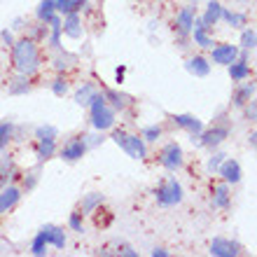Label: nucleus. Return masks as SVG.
Returning <instances> with one entry per match:
<instances>
[{"mask_svg":"<svg viewBox=\"0 0 257 257\" xmlns=\"http://www.w3.org/2000/svg\"><path fill=\"white\" fill-rule=\"evenodd\" d=\"M12 61L17 73L28 75V77L40 70V49L33 38H21L12 42Z\"/></svg>","mask_w":257,"mask_h":257,"instance_id":"1","label":"nucleus"},{"mask_svg":"<svg viewBox=\"0 0 257 257\" xmlns=\"http://www.w3.org/2000/svg\"><path fill=\"white\" fill-rule=\"evenodd\" d=\"M49 245H54L59 250L66 248V231H63L61 227H56V224H45V227L35 234L33 243H31V252H33L35 257H42V255H47Z\"/></svg>","mask_w":257,"mask_h":257,"instance_id":"2","label":"nucleus"},{"mask_svg":"<svg viewBox=\"0 0 257 257\" xmlns=\"http://www.w3.org/2000/svg\"><path fill=\"white\" fill-rule=\"evenodd\" d=\"M89 110H91V124H94L96 131H108V128L115 126L117 112L110 108L108 103H105V98H103V91L96 96L94 101H91Z\"/></svg>","mask_w":257,"mask_h":257,"instance_id":"3","label":"nucleus"},{"mask_svg":"<svg viewBox=\"0 0 257 257\" xmlns=\"http://www.w3.org/2000/svg\"><path fill=\"white\" fill-rule=\"evenodd\" d=\"M110 138H112L131 159H145V157H148V143L143 141L141 136L128 134L124 128H117V131H112Z\"/></svg>","mask_w":257,"mask_h":257,"instance_id":"4","label":"nucleus"},{"mask_svg":"<svg viewBox=\"0 0 257 257\" xmlns=\"http://www.w3.org/2000/svg\"><path fill=\"white\" fill-rule=\"evenodd\" d=\"M155 196H157V203L164 206V208H171V206H178V203L183 201V185L178 183L176 178H166L159 187L155 190Z\"/></svg>","mask_w":257,"mask_h":257,"instance_id":"5","label":"nucleus"},{"mask_svg":"<svg viewBox=\"0 0 257 257\" xmlns=\"http://www.w3.org/2000/svg\"><path fill=\"white\" fill-rule=\"evenodd\" d=\"M159 164H162L166 171H180L185 164V155H183V148L178 145L176 141L166 143L159 152Z\"/></svg>","mask_w":257,"mask_h":257,"instance_id":"6","label":"nucleus"},{"mask_svg":"<svg viewBox=\"0 0 257 257\" xmlns=\"http://www.w3.org/2000/svg\"><path fill=\"white\" fill-rule=\"evenodd\" d=\"M87 150H89V145H87V141H84V136H75V138H70V141L66 143L61 148V159L63 162H80L82 157L87 155Z\"/></svg>","mask_w":257,"mask_h":257,"instance_id":"7","label":"nucleus"},{"mask_svg":"<svg viewBox=\"0 0 257 257\" xmlns=\"http://www.w3.org/2000/svg\"><path fill=\"white\" fill-rule=\"evenodd\" d=\"M238 59V47L236 45H229V42H227V45H213V47H210V61L213 63H217V66H229L231 61H236Z\"/></svg>","mask_w":257,"mask_h":257,"instance_id":"8","label":"nucleus"},{"mask_svg":"<svg viewBox=\"0 0 257 257\" xmlns=\"http://www.w3.org/2000/svg\"><path fill=\"white\" fill-rule=\"evenodd\" d=\"M194 19H196V12L194 7H183L180 12L176 14V21H173V28L176 33L180 35V40L185 42V38L192 33V26H194Z\"/></svg>","mask_w":257,"mask_h":257,"instance_id":"9","label":"nucleus"},{"mask_svg":"<svg viewBox=\"0 0 257 257\" xmlns=\"http://www.w3.org/2000/svg\"><path fill=\"white\" fill-rule=\"evenodd\" d=\"M229 136V126H213V128H203L199 136V143L203 148L215 150L220 143H224V138Z\"/></svg>","mask_w":257,"mask_h":257,"instance_id":"10","label":"nucleus"},{"mask_svg":"<svg viewBox=\"0 0 257 257\" xmlns=\"http://www.w3.org/2000/svg\"><path fill=\"white\" fill-rule=\"evenodd\" d=\"M217 173L222 176V183H227V185H236V183H241V178H243L241 164H238L236 159H227V157H224V162L220 164Z\"/></svg>","mask_w":257,"mask_h":257,"instance_id":"11","label":"nucleus"},{"mask_svg":"<svg viewBox=\"0 0 257 257\" xmlns=\"http://www.w3.org/2000/svg\"><path fill=\"white\" fill-rule=\"evenodd\" d=\"M61 33H66L70 40H80L84 35V26H82V17L80 12H73V14H66L61 19Z\"/></svg>","mask_w":257,"mask_h":257,"instance_id":"12","label":"nucleus"},{"mask_svg":"<svg viewBox=\"0 0 257 257\" xmlns=\"http://www.w3.org/2000/svg\"><path fill=\"white\" fill-rule=\"evenodd\" d=\"M208 252L215 257H236L241 252V245L236 241H229V238H213Z\"/></svg>","mask_w":257,"mask_h":257,"instance_id":"13","label":"nucleus"},{"mask_svg":"<svg viewBox=\"0 0 257 257\" xmlns=\"http://www.w3.org/2000/svg\"><path fill=\"white\" fill-rule=\"evenodd\" d=\"M192 40H194V45H199L201 49H210L213 45H215V38L210 35V28L203 26L201 19H194V26H192Z\"/></svg>","mask_w":257,"mask_h":257,"instance_id":"14","label":"nucleus"},{"mask_svg":"<svg viewBox=\"0 0 257 257\" xmlns=\"http://www.w3.org/2000/svg\"><path fill=\"white\" fill-rule=\"evenodd\" d=\"M21 201V187L17 185H5L0 190V213H10V210Z\"/></svg>","mask_w":257,"mask_h":257,"instance_id":"15","label":"nucleus"},{"mask_svg":"<svg viewBox=\"0 0 257 257\" xmlns=\"http://www.w3.org/2000/svg\"><path fill=\"white\" fill-rule=\"evenodd\" d=\"M171 119H173V122H176L180 128H185V131L192 136V141H194V138H199V136H201V131H203V122L199 119V117H194V115H173Z\"/></svg>","mask_w":257,"mask_h":257,"instance_id":"16","label":"nucleus"},{"mask_svg":"<svg viewBox=\"0 0 257 257\" xmlns=\"http://www.w3.org/2000/svg\"><path fill=\"white\" fill-rule=\"evenodd\" d=\"M103 98H105V103H108L115 112H124V110L131 105V98H128L126 94H122V91H115V89H105V91H103Z\"/></svg>","mask_w":257,"mask_h":257,"instance_id":"17","label":"nucleus"},{"mask_svg":"<svg viewBox=\"0 0 257 257\" xmlns=\"http://www.w3.org/2000/svg\"><path fill=\"white\" fill-rule=\"evenodd\" d=\"M185 68H187V73H192L194 77H206L210 73V61L206 56L196 54V56H190L187 61H185Z\"/></svg>","mask_w":257,"mask_h":257,"instance_id":"18","label":"nucleus"},{"mask_svg":"<svg viewBox=\"0 0 257 257\" xmlns=\"http://www.w3.org/2000/svg\"><path fill=\"white\" fill-rule=\"evenodd\" d=\"M227 73H229L231 82H243L250 77V63H248V59H236L227 66Z\"/></svg>","mask_w":257,"mask_h":257,"instance_id":"19","label":"nucleus"},{"mask_svg":"<svg viewBox=\"0 0 257 257\" xmlns=\"http://www.w3.org/2000/svg\"><path fill=\"white\" fill-rule=\"evenodd\" d=\"M210 203H213V208H229L231 203V194H229V185L227 183H220L213 187V199H210Z\"/></svg>","mask_w":257,"mask_h":257,"instance_id":"20","label":"nucleus"},{"mask_svg":"<svg viewBox=\"0 0 257 257\" xmlns=\"http://www.w3.org/2000/svg\"><path fill=\"white\" fill-rule=\"evenodd\" d=\"M98 94H101V91H98L91 82H84V84L75 91V103H77V105H82V108H89V105H91V101H94Z\"/></svg>","mask_w":257,"mask_h":257,"instance_id":"21","label":"nucleus"},{"mask_svg":"<svg viewBox=\"0 0 257 257\" xmlns=\"http://www.w3.org/2000/svg\"><path fill=\"white\" fill-rule=\"evenodd\" d=\"M250 98H255V82H245L243 80V82H241V87L236 89L234 98H231V103H234L236 108H243Z\"/></svg>","mask_w":257,"mask_h":257,"instance_id":"22","label":"nucleus"},{"mask_svg":"<svg viewBox=\"0 0 257 257\" xmlns=\"http://www.w3.org/2000/svg\"><path fill=\"white\" fill-rule=\"evenodd\" d=\"M220 17H222V5H220L217 0H210L208 5H206V12H203V17H201L203 26H208V28L217 26V24H220Z\"/></svg>","mask_w":257,"mask_h":257,"instance_id":"23","label":"nucleus"},{"mask_svg":"<svg viewBox=\"0 0 257 257\" xmlns=\"http://www.w3.org/2000/svg\"><path fill=\"white\" fill-rule=\"evenodd\" d=\"M89 5V0H54V7L56 12L66 17V14H73V12H80L84 7Z\"/></svg>","mask_w":257,"mask_h":257,"instance_id":"24","label":"nucleus"},{"mask_svg":"<svg viewBox=\"0 0 257 257\" xmlns=\"http://www.w3.org/2000/svg\"><path fill=\"white\" fill-rule=\"evenodd\" d=\"M47 26H49V47L59 49L61 47V14H54L47 21Z\"/></svg>","mask_w":257,"mask_h":257,"instance_id":"25","label":"nucleus"},{"mask_svg":"<svg viewBox=\"0 0 257 257\" xmlns=\"http://www.w3.org/2000/svg\"><path fill=\"white\" fill-rule=\"evenodd\" d=\"M105 201V196L98 194V192H91V194H84L82 199V215H89V213H96V208H101V203Z\"/></svg>","mask_w":257,"mask_h":257,"instance_id":"26","label":"nucleus"},{"mask_svg":"<svg viewBox=\"0 0 257 257\" xmlns=\"http://www.w3.org/2000/svg\"><path fill=\"white\" fill-rule=\"evenodd\" d=\"M54 155H56V141H38V148H35L38 162H47Z\"/></svg>","mask_w":257,"mask_h":257,"instance_id":"27","label":"nucleus"},{"mask_svg":"<svg viewBox=\"0 0 257 257\" xmlns=\"http://www.w3.org/2000/svg\"><path fill=\"white\" fill-rule=\"evenodd\" d=\"M54 14H59V12H56V7H54V0H42L40 5H38V10H35L38 21H40V24H45V26H47V21L52 19Z\"/></svg>","mask_w":257,"mask_h":257,"instance_id":"28","label":"nucleus"},{"mask_svg":"<svg viewBox=\"0 0 257 257\" xmlns=\"http://www.w3.org/2000/svg\"><path fill=\"white\" fill-rule=\"evenodd\" d=\"M220 21H224V24H227V26H231V28H241V26H245V14L222 7V17H220Z\"/></svg>","mask_w":257,"mask_h":257,"instance_id":"29","label":"nucleus"},{"mask_svg":"<svg viewBox=\"0 0 257 257\" xmlns=\"http://www.w3.org/2000/svg\"><path fill=\"white\" fill-rule=\"evenodd\" d=\"M7 91H10L12 96L28 94V91H31V80H28V75H21V73H19V77H17V80H14L12 84L7 87Z\"/></svg>","mask_w":257,"mask_h":257,"instance_id":"30","label":"nucleus"},{"mask_svg":"<svg viewBox=\"0 0 257 257\" xmlns=\"http://www.w3.org/2000/svg\"><path fill=\"white\" fill-rule=\"evenodd\" d=\"M35 138L38 141H56L59 138V128L52 126V124H42V126L35 128Z\"/></svg>","mask_w":257,"mask_h":257,"instance_id":"31","label":"nucleus"},{"mask_svg":"<svg viewBox=\"0 0 257 257\" xmlns=\"http://www.w3.org/2000/svg\"><path fill=\"white\" fill-rule=\"evenodd\" d=\"M12 138H14V124L12 122H0V150H5Z\"/></svg>","mask_w":257,"mask_h":257,"instance_id":"32","label":"nucleus"},{"mask_svg":"<svg viewBox=\"0 0 257 257\" xmlns=\"http://www.w3.org/2000/svg\"><path fill=\"white\" fill-rule=\"evenodd\" d=\"M241 47H243L245 52H252V49L257 47V33H255V28H245L243 33H241Z\"/></svg>","mask_w":257,"mask_h":257,"instance_id":"33","label":"nucleus"},{"mask_svg":"<svg viewBox=\"0 0 257 257\" xmlns=\"http://www.w3.org/2000/svg\"><path fill=\"white\" fill-rule=\"evenodd\" d=\"M14 173V164H12V159L10 157H3L0 159V187H5V183H7V178Z\"/></svg>","mask_w":257,"mask_h":257,"instance_id":"34","label":"nucleus"},{"mask_svg":"<svg viewBox=\"0 0 257 257\" xmlns=\"http://www.w3.org/2000/svg\"><path fill=\"white\" fill-rule=\"evenodd\" d=\"M159 136H162V126H159V124H150V126H145L141 131V138L145 143H155Z\"/></svg>","mask_w":257,"mask_h":257,"instance_id":"35","label":"nucleus"},{"mask_svg":"<svg viewBox=\"0 0 257 257\" xmlns=\"http://www.w3.org/2000/svg\"><path fill=\"white\" fill-rule=\"evenodd\" d=\"M68 91V80L66 77H56L54 82H52V94L54 96H66Z\"/></svg>","mask_w":257,"mask_h":257,"instance_id":"36","label":"nucleus"},{"mask_svg":"<svg viewBox=\"0 0 257 257\" xmlns=\"http://www.w3.org/2000/svg\"><path fill=\"white\" fill-rule=\"evenodd\" d=\"M68 227L73 231H84V227H82V213L80 210H75V213H70V217H68Z\"/></svg>","mask_w":257,"mask_h":257,"instance_id":"37","label":"nucleus"},{"mask_svg":"<svg viewBox=\"0 0 257 257\" xmlns=\"http://www.w3.org/2000/svg\"><path fill=\"white\" fill-rule=\"evenodd\" d=\"M224 157L227 155H222V152H215V155L208 159V164H206V169H208V173H217V169H220V164L224 162Z\"/></svg>","mask_w":257,"mask_h":257,"instance_id":"38","label":"nucleus"},{"mask_svg":"<svg viewBox=\"0 0 257 257\" xmlns=\"http://www.w3.org/2000/svg\"><path fill=\"white\" fill-rule=\"evenodd\" d=\"M243 110H245V117H248L250 122H255V117H257V103H255V98H250V101L245 103Z\"/></svg>","mask_w":257,"mask_h":257,"instance_id":"39","label":"nucleus"},{"mask_svg":"<svg viewBox=\"0 0 257 257\" xmlns=\"http://www.w3.org/2000/svg\"><path fill=\"white\" fill-rule=\"evenodd\" d=\"M84 141H87L89 148H96V145H101V143L105 141V136H103V131H98V134H94V136H84Z\"/></svg>","mask_w":257,"mask_h":257,"instance_id":"40","label":"nucleus"},{"mask_svg":"<svg viewBox=\"0 0 257 257\" xmlns=\"http://www.w3.org/2000/svg\"><path fill=\"white\" fill-rule=\"evenodd\" d=\"M0 38H3V40H5L7 45H10V47H12L14 35H12V31H10V28H3V31H0Z\"/></svg>","mask_w":257,"mask_h":257,"instance_id":"41","label":"nucleus"},{"mask_svg":"<svg viewBox=\"0 0 257 257\" xmlns=\"http://www.w3.org/2000/svg\"><path fill=\"white\" fill-rule=\"evenodd\" d=\"M35 183H38V173H28V183H24V187H26V190H33Z\"/></svg>","mask_w":257,"mask_h":257,"instance_id":"42","label":"nucleus"},{"mask_svg":"<svg viewBox=\"0 0 257 257\" xmlns=\"http://www.w3.org/2000/svg\"><path fill=\"white\" fill-rule=\"evenodd\" d=\"M119 255H126V257H138V252L131 248V245H122L119 248Z\"/></svg>","mask_w":257,"mask_h":257,"instance_id":"43","label":"nucleus"},{"mask_svg":"<svg viewBox=\"0 0 257 257\" xmlns=\"http://www.w3.org/2000/svg\"><path fill=\"white\" fill-rule=\"evenodd\" d=\"M68 66H70V63H68L66 59H56V61H54V68L59 70V73H61V70H66Z\"/></svg>","mask_w":257,"mask_h":257,"instance_id":"44","label":"nucleus"},{"mask_svg":"<svg viewBox=\"0 0 257 257\" xmlns=\"http://www.w3.org/2000/svg\"><path fill=\"white\" fill-rule=\"evenodd\" d=\"M171 252L169 250H164V248H155V250H152V257H169Z\"/></svg>","mask_w":257,"mask_h":257,"instance_id":"45","label":"nucleus"},{"mask_svg":"<svg viewBox=\"0 0 257 257\" xmlns=\"http://www.w3.org/2000/svg\"><path fill=\"white\" fill-rule=\"evenodd\" d=\"M124 73H126V68H124V66H122V68H117V73H115V75H117V82H119V84L124 82Z\"/></svg>","mask_w":257,"mask_h":257,"instance_id":"46","label":"nucleus"},{"mask_svg":"<svg viewBox=\"0 0 257 257\" xmlns=\"http://www.w3.org/2000/svg\"><path fill=\"white\" fill-rule=\"evenodd\" d=\"M255 138H257V134H255V131H252V134H250V138H248V143H250V148H255Z\"/></svg>","mask_w":257,"mask_h":257,"instance_id":"47","label":"nucleus"},{"mask_svg":"<svg viewBox=\"0 0 257 257\" xmlns=\"http://www.w3.org/2000/svg\"><path fill=\"white\" fill-rule=\"evenodd\" d=\"M236 3H248V0H236Z\"/></svg>","mask_w":257,"mask_h":257,"instance_id":"48","label":"nucleus"}]
</instances>
